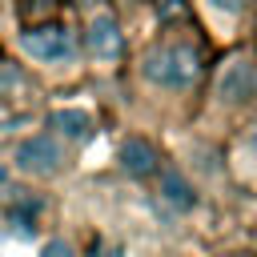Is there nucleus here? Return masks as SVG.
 Returning <instances> with one entry per match:
<instances>
[{"label":"nucleus","instance_id":"9","mask_svg":"<svg viewBox=\"0 0 257 257\" xmlns=\"http://www.w3.org/2000/svg\"><path fill=\"white\" fill-rule=\"evenodd\" d=\"M20 84H24L20 68H16V64H0V96H12Z\"/></svg>","mask_w":257,"mask_h":257},{"label":"nucleus","instance_id":"4","mask_svg":"<svg viewBox=\"0 0 257 257\" xmlns=\"http://www.w3.org/2000/svg\"><path fill=\"white\" fill-rule=\"evenodd\" d=\"M60 165H64V153H60V145H56L52 137H44V133L16 145V169H24V173H32V177L60 173Z\"/></svg>","mask_w":257,"mask_h":257},{"label":"nucleus","instance_id":"2","mask_svg":"<svg viewBox=\"0 0 257 257\" xmlns=\"http://www.w3.org/2000/svg\"><path fill=\"white\" fill-rule=\"evenodd\" d=\"M20 44H24V52H28V56H36V60H44V64L68 60V56L76 52L72 32H68V28H60V24H40V28H28V32L20 36Z\"/></svg>","mask_w":257,"mask_h":257},{"label":"nucleus","instance_id":"15","mask_svg":"<svg viewBox=\"0 0 257 257\" xmlns=\"http://www.w3.org/2000/svg\"><path fill=\"white\" fill-rule=\"evenodd\" d=\"M80 4H88V0H80Z\"/></svg>","mask_w":257,"mask_h":257},{"label":"nucleus","instance_id":"7","mask_svg":"<svg viewBox=\"0 0 257 257\" xmlns=\"http://www.w3.org/2000/svg\"><path fill=\"white\" fill-rule=\"evenodd\" d=\"M161 197H165L173 209H181V213L197 205V189H193L177 169H165V173H161Z\"/></svg>","mask_w":257,"mask_h":257},{"label":"nucleus","instance_id":"3","mask_svg":"<svg viewBox=\"0 0 257 257\" xmlns=\"http://www.w3.org/2000/svg\"><path fill=\"white\" fill-rule=\"evenodd\" d=\"M217 96L225 104H245L257 96V64L249 56H233L217 76Z\"/></svg>","mask_w":257,"mask_h":257},{"label":"nucleus","instance_id":"5","mask_svg":"<svg viewBox=\"0 0 257 257\" xmlns=\"http://www.w3.org/2000/svg\"><path fill=\"white\" fill-rule=\"evenodd\" d=\"M116 161H120V169H124L128 177H153V173H157V149H153V141H145V137H128V141L120 145Z\"/></svg>","mask_w":257,"mask_h":257},{"label":"nucleus","instance_id":"11","mask_svg":"<svg viewBox=\"0 0 257 257\" xmlns=\"http://www.w3.org/2000/svg\"><path fill=\"white\" fill-rule=\"evenodd\" d=\"M56 0H28V4H20V12L24 16H36V12H44V8H52Z\"/></svg>","mask_w":257,"mask_h":257},{"label":"nucleus","instance_id":"12","mask_svg":"<svg viewBox=\"0 0 257 257\" xmlns=\"http://www.w3.org/2000/svg\"><path fill=\"white\" fill-rule=\"evenodd\" d=\"M209 4H213V8H221V12H241L249 0H209Z\"/></svg>","mask_w":257,"mask_h":257},{"label":"nucleus","instance_id":"10","mask_svg":"<svg viewBox=\"0 0 257 257\" xmlns=\"http://www.w3.org/2000/svg\"><path fill=\"white\" fill-rule=\"evenodd\" d=\"M40 257H80V253L72 249V241H64V237H52V241L40 249Z\"/></svg>","mask_w":257,"mask_h":257},{"label":"nucleus","instance_id":"16","mask_svg":"<svg viewBox=\"0 0 257 257\" xmlns=\"http://www.w3.org/2000/svg\"><path fill=\"white\" fill-rule=\"evenodd\" d=\"M128 4H133V0H128Z\"/></svg>","mask_w":257,"mask_h":257},{"label":"nucleus","instance_id":"14","mask_svg":"<svg viewBox=\"0 0 257 257\" xmlns=\"http://www.w3.org/2000/svg\"><path fill=\"white\" fill-rule=\"evenodd\" d=\"M0 185H4V165H0Z\"/></svg>","mask_w":257,"mask_h":257},{"label":"nucleus","instance_id":"6","mask_svg":"<svg viewBox=\"0 0 257 257\" xmlns=\"http://www.w3.org/2000/svg\"><path fill=\"white\" fill-rule=\"evenodd\" d=\"M88 48L100 56V60H112V56H120V48H124V40H120V28H116V20L104 12V16H96L92 24H88Z\"/></svg>","mask_w":257,"mask_h":257},{"label":"nucleus","instance_id":"13","mask_svg":"<svg viewBox=\"0 0 257 257\" xmlns=\"http://www.w3.org/2000/svg\"><path fill=\"white\" fill-rule=\"evenodd\" d=\"M245 149H249V153H253V157H257V124H253V128H249V137H245Z\"/></svg>","mask_w":257,"mask_h":257},{"label":"nucleus","instance_id":"1","mask_svg":"<svg viewBox=\"0 0 257 257\" xmlns=\"http://www.w3.org/2000/svg\"><path fill=\"white\" fill-rule=\"evenodd\" d=\"M141 76L161 88H189L201 76V56L193 44H157L145 52Z\"/></svg>","mask_w":257,"mask_h":257},{"label":"nucleus","instance_id":"8","mask_svg":"<svg viewBox=\"0 0 257 257\" xmlns=\"http://www.w3.org/2000/svg\"><path fill=\"white\" fill-rule=\"evenodd\" d=\"M52 128H60L64 137L88 141V133H92V116L80 112V108H56V112H52Z\"/></svg>","mask_w":257,"mask_h":257}]
</instances>
